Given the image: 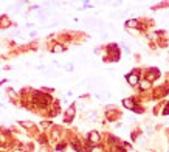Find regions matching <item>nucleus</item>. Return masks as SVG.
Returning a JSON list of instances; mask_svg holds the SVG:
<instances>
[{
    "instance_id": "0eeeda50",
    "label": "nucleus",
    "mask_w": 169,
    "mask_h": 152,
    "mask_svg": "<svg viewBox=\"0 0 169 152\" xmlns=\"http://www.w3.org/2000/svg\"><path fill=\"white\" fill-rule=\"evenodd\" d=\"M62 50H64L62 47H55V48H53V51H62Z\"/></svg>"
},
{
    "instance_id": "39448f33",
    "label": "nucleus",
    "mask_w": 169,
    "mask_h": 152,
    "mask_svg": "<svg viewBox=\"0 0 169 152\" xmlns=\"http://www.w3.org/2000/svg\"><path fill=\"white\" fill-rule=\"evenodd\" d=\"M147 87H149V82H147V81L141 82V89H147Z\"/></svg>"
},
{
    "instance_id": "f257e3e1",
    "label": "nucleus",
    "mask_w": 169,
    "mask_h": 152,
    "mask_svg": "<svg viewBox=\"0 0 169 152\" xmlns=\"http://www.w3.org/2000/svg\"><path fill=\"white\" fill-rule=\"evenodd\" d=\"M123 104H124L127 109H132V110H135V107H137L135 102H133V100H124V101H123Z\"/></svg>"
},
{
    "instance_id": "20e7f679",
    "label": "nucleus",
    "mask_w": 169,
    "mask_h": 152,
    "mask_svg": "<svg viewBox=\"0 0 169 152\" xmlns=\"http://www.w3.org/2000/svg\"><path fill=\"white\" fill-rule=\"evenodd\" d=\"M127 26H137V22L135 20H129L127 22Z\"/></svg>"
},
{
    "instance_id": "f03ea898",
    "label": "nucleus",
    "mask_w": 169,
    "mask_h": 152,
    "mask_svg": "<svg viewBox=\"0 0 169 152\" xmlns=\"http://www.w3.org/2000/svg\"><path fill=\"white\" fill-rule=\"evenodd\" d=\"M127 81H129V82H130V84H132V85H135L137 82H138V76H137L135 73L129 75V76H127Z\"/></svg>"
},
{
    "instance_id": "7ed1b4c3",
    "label": "nucleus",
    "mask_w": 169,
    "mask_h": 152,
    "mask_svg": "<svg viewBox=\"0 0 169 152\" xmlns=\"http://www.w3.org/2000/svg\"><path fill=\"white\" fill-rule=\"evenodd\" d=\"M89 138L92 140V141H98V140H99V135L96 134V132H93V134H90Z\"/></svg>"
},
{
    "instance_id": "423d86ee",
    "label": "nucleus",
    "mask_w": 169,
    "mask_h": 152,
    "mask_svg": "<svg viewBox=\"0 0 169 152\" xmlns=\"http://www.w3.org/2000/svg\"><path fill=\"white\" fill-rule=\"evenodd\" d=\"M73 113H75V109H70V110H68V112H67V116H73Z\"/></svg>"
}]
</instances>
